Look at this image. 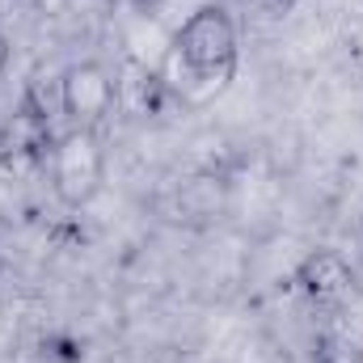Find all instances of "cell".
Instances as JSON below:
<instances>
[{
    "label": "cell",
    "instance_id": "cell-1",
    "mask_svg": "<svg viewBox=\"0 0 363 363\" xmlns=\"http://www.w3.org/2000/svg\"><path fill=\"white\" fill-rule=\"evenodd\" d=\"M169 55L182 64L186 81H194L203 93L228 89V81L237 77V60H241L233 13L224 4H199L174 34Z\"/></svg>",
    "mask_w": 363,
    "mask_h": 363
},
{
    "label": "cell",
    "instance_id": "cell-2",
    "mask_svg": "<svg viewBox=\"0 0 363 363\" xmlns=\"http://www.w3.org/2000/svg\"><path fill=\"white\" fill-rule=\"evenodd\" d=\"M51 190L68 211H85L106 182V148L93 127H68L51 144Z\"/></svg>",
    "mask_w": 363,
    "mask_h": 363
},
{
    "label": "cell",
    "instance_id": "cell-3",
    "mask_svg": "<svg viewBox=\"0 0 363 363\" xmlns=\"http://www.w3.org/2000/svg\"><path fill=\"white\" fill-rule=\"evenodd\" d=\"M114 101H118V85L106 72V64L81 60V64L64 68V77H60V114L72 127H93L97 131L110 118Z\"/></svg>",
    "mask_w": 363,
    "mask_h": 363
},
{
    "label": "cell",
    "instance_id": "cell-4",
    "mask_svg": "<svg viewBox=\"0 0 363 363\" xmlns=\"http://www.w3.org/2000/svg\"><path fill=\"white\" fill-rule=\"evenodd\" d=\"M55 110L47 101H38L26 89L17 110L0 123V165H38L51 157L55 144V127H51Z\"/></svg>",
    "mask_w": 363,
    "mask_h": 363
},
{
    "label": "cell",
    "instance_id": "cell-5",
    "mask_svg": "<svg viewBox=\"0 0 363 363\" xmlns=\"http://www.w3.org/2000/svg\"><path fill=\"white\" fill-rule=\"evenodd\" d=\"M291 283L300 287L304 300H313V304H321V308H338V304H347V300L359 291L347 254H338V250H330V245L308 250V254L296 262Z\"/></svg>",
    "mask_w": 363,
    "mask_h": 363
},
{
    "label": "cell",
    "instance_id": "cell-6",
    "mask_svg": "<svg viewBox=\"0 0 363 363\" xmlns=\"http://www.w3.org/2000/svg\"><path fill=\"white\" fill-rule=\"evenodd\" d=\"M313 363H363V291L330 308V317L317 330Z\"/></svg>",
    "mask_w": 363,
    "mask_h": 363
},
{
    "label": "cell",
    "instance_id": "cell-7",
    "mask_svg": "<svg viewBox=\"0 0 363 363\" xmlns=\"http://www.w3.org/2000/svg\"><path fill=\"white\" fill-rule=\"evenodd\" d=\"M9 60H13V47H9V38H4V30H0V77H4Z\"/></svg>",
    "mask_w": 363,
    "mask_h": 363
},
{
    "label": "cell",
    "instance_id": "cell-8",
    "mask_svg": "<svg viewBox=\"0 0 363 363\" xmlns=\"http://www.w3.org/2000/svg\"><path fill=\"white\" fill-rule=\"evenodd\" d=\"M47 363H77V355H51Z\"/></svg>",
    "mask_w": 363,
    "mask_h": 363
},
{
    "label": "cell",
    "instance_id": "cell-9",
    "mask_svg": "<svg viewBox=\"0 0 363 363\" xmlns=\"http://www.w3.org/2000/svg\"><path fill=\"white\" fill-rule=\"evenodd\" d=\"M144 4H161V0H144Z\"/></svg>",
    "mask_w": 363,
    "mask_h": 363
},
{
    "label": "cell",
    "instance_id": "cell-10",
    "mask_svg": "<svg viewBox=\"0 0 363 363\" xmlns=\"http://www.w3.org/2000/svg\"><path fill=\"white\" fill-rule=\"evenodd\" d=\"M0 271H4V258H0Z\"/></svg>",
    "mask_w": 363,
    "mask_h": 363
},
{
    "label": "cell",
    "instance_id": "cell-11",
    "mask_svg": "<svg viewBox=\"0 0 363 363\" xmlns=\"http://www.w3.org/2000/svg\"><path fill=\"white\" fill-rule=\"evenodd\" d=\"M283 4H296V0H283Z\"/></svg>",
    "mask_w": 363,
    "mask_h": 363
}]
</instances>
